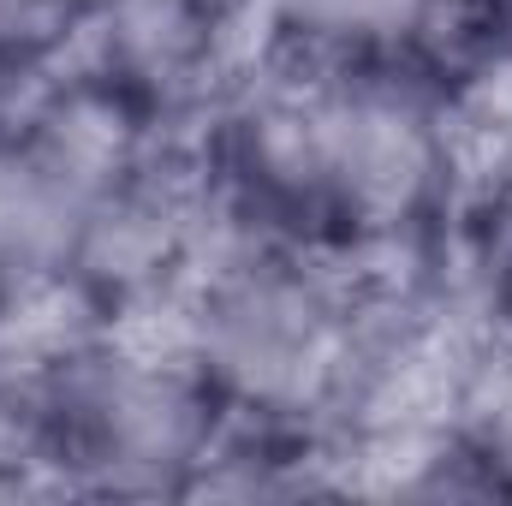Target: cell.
Wrapping results in <instances>:
<instances>
[{"label": "cell", "instance_id": "6da1fadb", "mask_svg": "<svg viewBox=\"0 0 512 506\" xmlns=\"http://www.w3.org/2000/svg\"><path fill=\"white\" fill-rule=\"evenodd\" d=\"M352 262L221 215L161 328L245 423L316 429L352 340Z\"/></svg>", "mask_w": 512, "mask_h": 506}, {"label": "cell", "instance_id": "7a4b0ae2", "mask_svg": "<svg viewBox=\"0 0 512 506\" xmlns=\"http://www.w3.org/2000/svg\"><path fill=\"white\" fill-rule=\"evenodd\" d=\"M54 495H191L233 429L227 399L149 322L84 328L30 381Z\"/></svg>", "mask_w": 512, "mask_h": 506}, {"label": "cell", "instance_id": "3957f363", "mask_svg": "<svg viewBox=\"0 0 512 506\" xmlns=\"http://www.w3.org/2000/svg\"><path fill=\"white\" fill-rule=\"evenodd\" d=\"M251 42V24L215 0H96L60 60L155 137H191Z\"/></svg>", "mask_w": 512, "mask_h": 506}, {"label": "cell", "instance_id": "277c9868", "mask_svg": "<svg viewBox=\"0 0 512 506\" xmlns=\"http://www.w3.org/2000/svg\"><path fill=\"white\" fill-rule=\"evenodd\" d=\"M453 30L447 0H262L256 48L304 66L435 60Z\"/></svg>", "mask_w": 512, "mask_h": 506}, {"label": "cell", "instance_id": "5b68a950", "mask_svg": "<svg viewBox=\"0 0 512 506\" xmlns=\"http://www.w3.org/2000/svg\"><path fill=\"white\" fill-rule=\"evenodd\" d=\"M459 435L471 441V453L483 459V471L495 477V489L512 501V346H501V340H495L483 376L471 387Z\"/></svg>", "mask_w": 512, "mask_h": 506}, {"label": "cell", "instance_id": "8992f818", "mask_svg": "<svg viewBox=\"0 0 512 506\" xmlns=\"http://www.w3.org/2000/svg\"><path fill=\"white\" fill-rule=\"evenodd\" d=\"M72 30H78V0H0V78L54 66Z\"/></svg>", "mask_w": 512, "mask_h": 506}, {"label": "cell", "instance_id": "52a82bcc", "mask_svg": "<svg viewBox=\"0 0 512 506\" xmlns=\"http://www.w3.org/2000/svg\"><path fill=\"white\" fill-rule=\"evenodd\" d=\"M465 274H471V298H477L489 334L512 346V209H501V227L471 251Z\"/></svg>", "mask_w": 512, "mask_h": 506}, {"label": "cell", "instance_id": "ba28073f", "mask_svg": "<svg viewBox=\"0 0 512 506\" xmlns=\"http://www.w3.org/2000/svg\"><path fill=\"white\" fill-rule=\"evenodd\" d=\"M483 185L495 191V203H501V209H512V149L495 161V167H489V173H483Z\"/></svg>", "mask_w": 512, "mask_h": 506}, {"label": "cell", "instance_id": "9c48e42d", "mask_svg": "<svg viewBox=\"0 0 512 506\" xmlns=\"http://www.w3.org/2000/svg\"><path fill=\"white\" fill-rule=\"evenodd\" d=\"M215 6H221V12H233L239 24H251V36H256V6H262V0H215Z\"/></svg>", "mask_w": 512, "mask_h": 506}, {"label": "cell", "instance_id": "30bf717a", "mask_svg": "<svg viewBox=\"0 0 512 506\" xmlns=\"http://www.w3.org/2000/svg\"><path fill=\"white\" fill-rule=\"evenodd\" d=\"M453 12H483V6H501V0H447Z\"/></svg>", "mask_w": 512, "mask_h": 506}, {"label": "cell", "instance_id": "8fae6325", "mask_svg": "<svg viewBox=\"0 0 512 506\" xmlns=\"http://www.w3.org/2000/svg\"><path fill=\"white\" fill-rule=\"evenodd\" d=\"M90 6H96V0H78V18H84V12H90Z\"/></svg>", "mask_w": 512, "mask_h": 506}]
</instances>
